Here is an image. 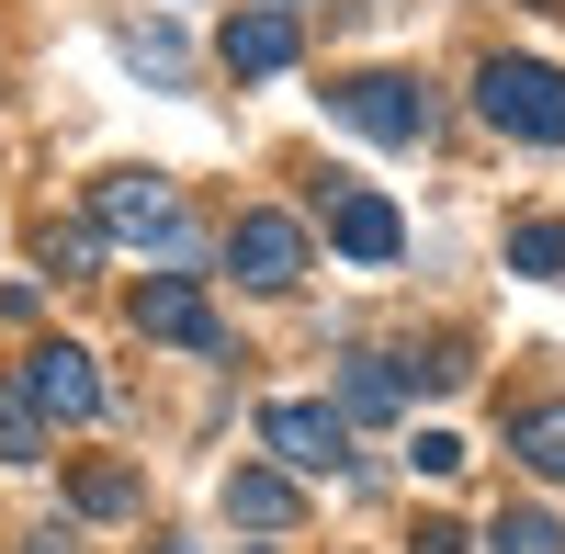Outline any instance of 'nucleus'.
Instances as JSON below:
<instances>
[{"label":"nucleus","mask_w":565,"mask_h":554,"mask_svg":"<svg viewBox=\"0 0 565 554\" xmlns=\"http://www.w3.org/2000/svg\"><path fill=\"white\" fill-rule=\"evenodd\" d=\"M295 510H306L295 465H238V476H226V521H238V532H282Z\"/></svg>","instance_id":"nucleus-10"},{"label":"nucleus","mask_w":565,"mask_h":554,"mask_svg":"<svg viewBox=\"0 0 565 554\" xmlns=\"http://www.w3.org/2000/svg\"><path fill=\"white\" fill-rule=\"evenodd\" d=\"M463 374H476V362H463V351H452V340H441V351H418V362H407V385H430V396H452V385H463Z\"/></svg>","instance_id":"nucleus-19"},{"label":"nucleus","mask_w":565,"mask_h":554,"mask_svg":"<svg viewBox=\"0 0 565 554\" xmlns=\"http://www.w3.org/2000/svg\"><path fill=\"white\" fill-rule=\"evenodd\" d=\"M125 68H148V79H193V45H181V23H125Z\"/></svg>","instance_id":"nucleus-14"},{"label":"nucleus","mask_w":565,"mask_h":554,"mask_svg":"<svg viewBox=\"0 0 565 554\" xmlns=\"http://www.w3.org/2000/svg\"><path fill=\"white\" fill-rule=\"evenodd\" d=\"M45 430H57V419H45V396H34L23 374H0V465H45Z\"/></svg>","instance_id":"nucleus-12"},{"label":"nucleus","mask_w":565,"mask_h":554,"mask_svg":"<svg viewBox=\"0 0 565 554\" xmlns=\"http://www.w3.org/2000/svg\"><path fill=\"white\" fill-rule=\"evenodd\" d=\"M23 554H79V543H68V532H34V543H23Z\"/></svg>","instance_id":"nucleus-22"},{"label":"nucleus","mask_w":565,"mask_h":554,"mask_svg":"<svg viewBox=\"0 0 565 554\" xmlns=\"http://www.w3.org/2000/svg\"><path fill=\"white\" fill-rule=\"evenodd\" d=\"M90 249H103V226H45V238H34V260L57 271V284H68V271H90Z\"/></svg>","instance_id":"nucleus-17"},{"label":"nucleus","mask_w":565,"mask_h":554,"mask_svg":"<svg viewBox=\"0 0 565 554\" xmlns=\"http://www.w3.org/2000/svg\"><path fill=\"white\" fill-rule=\"evenodd\" d=\"M125 317H136V340H170V351L238 362V351H226V329H215V306H204V284H193V271H148V284L125 295Z\"/></svg>","instance_id":"nucleus-4"},{"label":"nucleus","mask_w":565,"mask_h":554,"mask_svg":"<svg viewBox=\"0 0 565 554\" xmlns=\"http://www.w3.org/2000/svg\"><path fill=\"white\" fill-rule=\"evenodd\" d=\"M23 385L45 396V419H90V407H103V374H90L79 340H34L23 351Z\"/></svg>","instance_id":"nucleus-7"},{"label":"nucleus","mask_w":565,"mask_h":554,"mask_svg":"<svg viewBox=\"0 0 565 554\" xmlns=\"http://www.w3.org/2000/svg\"><path fill=\"white\" fill-rule=\"evenodd\" d=\"M532 12H565V0H532Z\"/></svg>","instance_id":"nucleus-23"},{"label":"nucleus","mask_w":565,"mask_h":554,"mask_svg":"<svg viewBox=\"0 0 565 554\" xmlns=\"http://www.w3.org/2000/svg\"><path fill=\"white\" fill-rule=\"evenodd\" d=\"M226 271H238L249 295H295L306 284V226L295 215H238L226 226Z\"/></svg>","instance_id":"nucleus-5"},{"label":"nucleus","mask_w":565,"mask_h":554,"mask_svg":"<svg viewBox=\"0 0 565 554\" xmlns=\"http://www.w3.org/2000/svg\"><path fill=\"white\" fill-rule=\"evenodd\" d=\"M260 441H271L295 476H340V465H351V407H306V396H282L271 419H260Z\"/></svg>","instance_id":"nucleus-6"},{"label":"nucleus","mask_w":565,"mask_h":554,"mask_svg":"<svg viewBox=\"0 0 565 554\" xmlns=\"http://www.w3.org/2000/svg\"><path fill=\"white\" fill-rule=\"evenodd\" d=\"M407 543H418V554H463V532H452V521H418Z\"/></svg>","instance_id":"nucleus-21"},{"label":"nucleus","mask_w":565,"mask_h":554,"mask_svg":"<svg viewBox=\"0 0 565 554\" xmlns=\"http://www.w3.org/2000/svg\"><path fill=\"white\" fill-rule=\"evenodd\" d=\"M79 510H90V521L136 510V476H125V465H79Z\"/></svg>","instance_id":"nucleus-18"},{"label":"nucleus","mask_w":565,"mask_h":554,"mask_svg":"<svg viewBox=\"0 0 565 554\" xmlns=\"http://www.w3.org/2000/svg\"><path fill=\"white\" fill-rule=\"evenodd\" d=\"M328 249H340V260H396L407 249V215L385 193H340V204H328Z\"/></svg>","instance_id":"nucleus-9"},{"label":"nucleus","mask_w":565,"mask_h":554,"mask_svg":"<svg viewBox=\"0 0 565 554\" xmlns=\"http://www.w3.org/2000/svg\"><path fill=\"white\" fill-rule=\"evenodd\" d=\"M159 554H181V543H159Z\"/></svg>","instance_id":"nucleus-24"},{"label":"nucleus","mask_w":565,"mask_h":554,"mask_svg":"<svg viewBox=\"0 0 565 554\" xmlns=\"http://www.w3.org/2000/svg\"><path fill=\"white\" fill-rule=\"evenodd\" d=\"M476 103L498 136H521V148H565V68L543 57H487L476 68Z\"/></svg>","instance_id":"nucleus-1"},{"label":"nucleus","mask_w":565,"mask_h":554,"mask_svg":"<svg viewBox=\"0 0 565 554\" xmlns=\"http://www.w3.org/2000/svg\"><path fill=\"white\" fill-rule=\"evenodd\" d=\"M396 396H407V362L351 351V374H340V407H351V419H396Z\"/></svg>","instance_id":"nucleus-13"},{"label":"nucleus","mask_w":565,"mask_h":554,"mask_svg":"<svg viewBox=\"0 0 565 554\" xmlns=\"http://www.w3.org/2000/svg\"><path fill=\"white\" fill-rule=\"evenodd\" d=\"M487 543H498V554H565V521H554V510H498Z\"/></svg>","instance_id":"nucleus-16"},{"label":"nucleus","mask_w":565,"mask_h":554,"mask_svg":"<svg viewBox=\"0 0 565 554\" xmlns=\"http://www.w3.org/2000/svg\"><path fill=\"white\" fill-rule=\"evenodd\" d=\"M90 226H103V238H125V249H159V260L193 249V226H181V193H170L159 170H114L103 193H90Z\"/></svg>","instance_id":"nucleus-3"},{"label":"nucleus","mask_w":565,"mask_h":554,"mask_svg":"<svg viewBox=\"0 0 565 554\" xmlns=\"http://www.w3.org/2000/svg\"><path fill=\"white\" fill-rule=\"evenodd\" d=\"M328 114H340V125H362L373 148H418V136L441 125L430 79H407V68H362V79H340V90H328Z\"/></svg>","instance_id":"nucleus-2"},{"label":"nucleus","mask_w":565,"mask_h":554,"mask_svg":"<svg viewBox=\"0 0 565 554\" xmlns=\"http://www.w3.org/2000/svg\"><path fill=\"white\" fill-rule=\"evenodd\" d=\"M509 271H532V284H565V226L521 215V226H509Z\"/></svg>","instance_id":"nucleus-15"},{"label":"nucleus","mask_w":565,"mask_h":554,"mask_svg":"<svg viewBox=\"0 0 565 554\" xmlns=\"http://www.w3.org/2000/svg\"><path fill=\"white\" fill-rule=\"evenodd\" d=\"M509 452H521L543 487H565V396H521L509 407Z\"/></svg>","instance_id":"nucleus-11"},{"label":"nucleus","mask_w":565,"mask_h":554,"mask_svg":"<svg viewBox=\"0 0 565 554\" xmlns=\"http://www.w3.org/2000/svg\"><path fill=\"white\" fill-rule=\"evenodd\" d=\"M295 12H282V0H249V12L238 23H226V68H238V79H282V68H295Z\"/></svg>","instance_id":"nucleus-8"},{"label":"nucleus","mask_w":565,"mask_h":554,"mask_svg":"<svg viewBox=\"0 0 565 554\" xmlns=\"http://www.w3.org/2000/svg\"><path fill=\"white\" fill-rule=\"evenodd\" d=\"M418 476H463V441L452 430H418Z\"/></svg>","instance_id":"nucleus-20"}]
</instances>
